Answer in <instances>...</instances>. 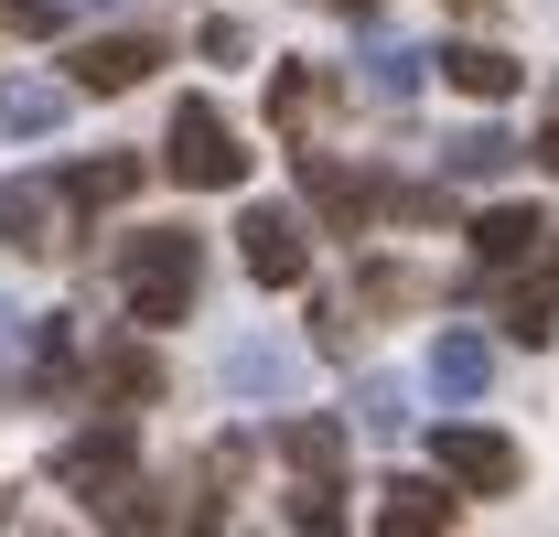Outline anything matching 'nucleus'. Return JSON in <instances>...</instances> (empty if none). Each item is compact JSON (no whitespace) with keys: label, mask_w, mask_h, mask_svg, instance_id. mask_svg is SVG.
Listing matches in <instances>:
<instances>
[{"label":"nucleus","mask_w":559,"mask_h":537,"mask_svg":"<svg viewBox=\"0 0 559 537\" xmlns=\"http://www.w3.org/2000/svg\"><path fill=\"white\" fill-rule=\"evenodd\" d=\"M355 419H366L377 441H399V430H409L419 408H409V387H399V377H366V387H355Z\"/></svg>","instance_id":"4be33fe9"},{"label":"nucleus","mask_w":559,"mask_h":537,"mask_svg":"<svg viewBox=\"0 0 559 537\" xmlns=\"http://www.w3.org/2000/svg\"><path fill=\"white\" fill-rule=\"evenodd\" d=\"M237 259H248L259 290H290V279H312V237H301L290 204H248L237 215Z\"/></svg>","instance_id":"39448f33"},{"label":"nucleus","mask_w":559,"mask_h":537,"mask_svg":"<svg viewBox=\"0 0 559 537\" xmlns=\"http://www.w3.org/2000/svg\"><path fill=\"white\" fill-rule=\"evenodd\" d=\"M538 162H549V172H559V119H549V130H538Z\"/></svg>","instance_id":"bb28decb"},{"label":"nucleus","mask_w":559,"mask_h":537,"mask_svg":"<svg viewBox=\"0 0 559 537\" xmlns=\"http://www.w3.org/2000/svg\"><path fill=\"white\" fill-rule=\"evenodd\" d=\"M66 108H75V86H55V75H0V130H66Z\"/></svg>","instance_id":"dca6fc26"},{"label":"nucleus","mask_w":559,"mask_h":537,"mask_svg":"<svg viewBox=\"0 0 559 537\" xmlns=\"http://www.w3.org/2000/svg\"><path fill=\"white\" fill-rule=\"evenodd\" d=\"M11 334H22V312H11V301H0V344H11Z\"/></svg>","instance_id":"cd10ccee"},{"label":"nucleus","mask_w":559,"mask_h":537,"mask_svg":"<svg viewBox=\"0 0 559 537\" xmlns=\"http://www.w3.org/2000/svg\"><path fill=\"white\" fill-rule=\"evenodd\" d=\"M194 279H205V237L194 226H140L119 248V301L130 323H183L194 312Z\"/></svg>","instance_id":"f257e3e1"},{"label":"nucleus","mask_w":559,"mask_h":537,"mask_svg":"<svg viewBox=\"0 0 559 537\" xmlns=\"http://www.w3.org/2000/svg\"><path fill=\"white\" fill-rule=\"evenodd\" d=\"M430 463H441V484H452V494H516V441H506V430H485V419H441V430H430Z\"/></svg>","instance_id":"20e7f679"},{"label":"nucleus","mask_w":559,"mask_h":537,"mask_svg":"<svg viewBox=\"0 0 559 537\" xmlns=\"http://www.w3.org/2000/svg\"><path fill=\"white\" fill-rule=\"evenodd\" d=\"M323 97H334V75H323V65H280L270 75V119H280V130H301Z\"/></svg>","instance_id":"aec40b11"},{"label":"nucleus","mask_w":559,"mask_h":537,"mask_svg":"<svg viewBox=\"0 0 559 537\" xmlns=\"http://www.w3.org/2000/svg\"><path fill=\"white\" fill-rule=\"evenodd\" d=\"M430 65L452 75V86H463V97H516V86H527V65H516V55H506V44H441V55H430Z\"/></svg>","instance_id":"ddd939ff"},{"label":"nucleus","mask_w":559,"mask_h":537,"mask_svg":"<svg viewBox=\"0 0 559 537\" xmlns=\"http://www.w3.org/2000/svg\"><path fill=\"white\" fill-rule=\"evenodd\" d=\"M345 11H366V0H345Z\"/></svg>","instance_id":"c756f323"},{"label":"nucleus","mask_w":559,"mask_h":537,"mask_svg":"<svg viewBox=\"0 0 559 537\" xmlns=\"http://www.w3.org/2000/svg\"><path fill=\"white\" fill-rule=\"evenodd\" d=\"M506 334H516V344H549L559 334V237L527 259V279L506 290Z\"/></svg>","instance_id":"f8f14e48"},{"label":"nucleus","mask_w":559,"mask_h":537,"mask_svg":"<svg viewBox=\"0 0 559 537\" xmlns=\"http://www.w3.org/2000/svg\"><path fill=\"white\" fill-rule=\"evenodd\" d=\"M162 172H173V183H194V194H226V183L248 172V151H237V130H226V108H215V97H173Z\"/></svg>","instance_id":"f03ea898"},{"label":"nucleus","mask_w":559,"mask_h":537,"mask_svg":"<svg viewBox=\"0 0 559 537\" xmlns=\"http://www.w3.org/2000/svg\"><path fill=\"white\" fill-rule=\"evenodd\" d=\"M97 398H108V408L162 398V355H151V344H108V355H97Z\"/></svg>","instance_id":"f3484780"},{"label":"nucleus","mask_w":559,"mask_h":537,"mask_svg":"<svg viewBox=\"0 0 559 537\" xmlns=\"http://www.w3.org/2000/svg\"><path fill=\"white\" fill-rule=\"evenodd\" d=\"M538 248H549V215L538 204H485L474 215V268H527Z\"/></svg>","instance_id":"6e6552de"},{"label":"nucleus","mask_w":559,"mask_h":537,"mask_svg":"<svg viewBox=\"0 0 559 537\" xmlns=\"http://www.w3.org/2000/svg\"><path fill=\"white\" fill-rule=\"evenodd\" d=\"M452 11H485V0H452Z\"/></svg>","instance_id":"c85d7f7f"},{"label":"nucleus","mask_w":559,"mask_h":537,"mask_svg":"<svg viewBox=\"0 0 559 537\" xmlns=\"http://www.w3.org/2000/svg\"><path fill=\"white\" fill-rule=\"evenodd\" d=\"M301 194L323 204L334 226H366V215H388V172H355V162H323V151H301Z\"/></svg>","instance_id":"423d86ee"},{"label":"nucleus","mask_w":559,"mask_h":537,"mask_svg":"<svg viewBox=\"0 0 559 537\" xmlns=\"http://www.w3.org/2000/svg\"><path fill=\"white\" fill-rule=\"evenodd\" d=\"M430 387H441V398H485L495 387V344L474 334V323H452V334L430 344Z\"/></svg>","instance_id":"4468645a"},{"label":"nucleus","mask_w":559,"mask_h":537,"mask_svg":"<svg viewBox=\"0 0 559 537\" xmlns=\"http://www.w3.org/2000/svg\"><path fill=\"white\" fill-rule=\"evenodd\" d=\"M55 484H66V494H86L97 516H119V505L140 494V430H130V419H97V430H75L66 452H55Z\"/></svg>","instance_id":"7ed1b4c3"},{"label":"nucleus","mask_w":559,"mask_h":537,"mask_svg":"<svg viewBox=\"0 0 559 537\" xmlns=\"http://www.w3.org/2000/svg\"><path fill=\"white\" fill-rule=\"evenodd\" d=\"M419 75H430V55H409V44H366V97H388V108H409Z\"/></svg>","instance_id":"6ab92c4d"},{"label":"nucleus","mask_w":559,"mask_h":537,"mask_svg":"<svg viewBox=\"0 0 559 537\" xmlns=\"http://www.w3.org/2000/svg\"><path fill=\"white\" fill-rule=\"evenodd\" d=\"M55 226H66V204H55V183H44V172H11V183H0V248L44 259V248H66Z\"/></svg>","instance_id":"0eeeda50"},{"label":"nucleus","mask_w":559,"mask_h":537,"mask_svg":"<svg viewBox=\"0 0 559 537\" xmlns=\"http://www.w3.org/2000/svg\"><path fill=\"white\" fill-rule=\"evenodd\" d=\"M280 463L301 473V484H334L345 473V419H323V408L312 419H280Z\"/></svg>","instance_id":"2eb2a0df"},{"label":"nucleus","mask_w":559,"mask_h":537,"mask_svg":"<svg viewBox=\"0 0 559 537\" xmlns=\"http://www.w3.org/2000/svg\"><path fill=\"white\" fill-rule=\"evenodd\" d=\"M226 387H248V398H280V387H290V355H280V344H237V355H226Z\"/></svg>","instance_id":"412c9836"},{"label":"nucleus","mask_w":559,"mask_h":537,"mask_svg":"<svg viewBox=\"0 0 559 537\" xmlns=\"http://www.w3.org/2000/svg\"><path fill=\"white\" fill-rule=\"evenodd\" d=\"M205 55H215V65H237V55H248V22H226V11H215V22H205Z\"/></svg>","instance_id":"a878e982"},{"label":"nucleus","mask_w":559,"mask_h":537,"mask_svg":"<svg viewBox=\"0 0 559 537\" xmlns=\"http://www.w3.org/2000/svg\"><path fill=\"white\" fill-rule=\"evenodd\" d=\"M151 65H162V44H151V33H108V44H86V55H75V97H119V86H140Z\"/></svg>","instance_id":"9b49d317"},{"label":"nucleus","mask_w":559,"mask_h":537,"mask_svg":"<svg viewBox=\"0 0 559 537\" xmlns=\"http://www.w3.org/2000/svg\"><path fill=\"white\" fill-rule=\"evenodd\" d=\"M377 537H452V484L399 473V484L377 494Z\"/></svg>","instance_id":"1a4fd4ad"},{"label":"nucleus","mask_w":559,"mask_h":537,"mask_svg":"<svg viewBox=\"0 0 559 537\" xmlns=\"http://www.w3.org/2000/svg\"><path fill=\"white\" fill-rule=\"evenodd\" d=\"M0 22H22V33H66L75 0H0Z\"/></svg>","instance_id":"393cba45"},{"label":"nucleus","mask_w":559,"mask_h":537,"mask_svg":"<svg viewBox=\"0 0 559 537\" xmlns=\"http://www.w3.org/2000/svg\"><path fill=\"white\" fill-rule=\"evenodd\" d=\"M506 162H516V140H506V130H463V140H441V172H452V183H495Z\"/></svg>","instance_id":"a211bd4d"},{"label":"nucleus","mask_w":559,"mask_h":537,"mask_svg":"<svg viewBox=\"0 0 559 537\" xmlns=\"http://www.w3.org/2000/svg\"><path fill=\"white\" fill-rule=\"evenodd\" d=\"M140 194V151H86V162H66V215H108V204Z\"/></svg>","instance_id":"9d476101"},{"label":"nucleus","mask_w":559,"mask_h":537,"mask_svg":"<svg viewBox=\"0 0 559 537\" xmlns=\"http://www.w3.org/2000/svg\"><path fill=\"white\" fill-rule=\"evenodd\" d=\"M33 355H44V377H66L75 366V312H44L33 323Z\"/></svg>","instance_id":"b1692460"},{"label":"nucleus","mask_w":559,"mask_h":537,"mask_svg":"<svg viewBox=\"0 0 559 537\" xmlns=\"http://www.w3.org/2000/svg\"><path fill=\"white\" fill-rule=\"evenodd\" d=\"M290 527L301 537H345V484H301V494H290Z\"/></svg>","instance_id":"5701e85b"}]
</instances>
